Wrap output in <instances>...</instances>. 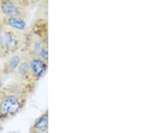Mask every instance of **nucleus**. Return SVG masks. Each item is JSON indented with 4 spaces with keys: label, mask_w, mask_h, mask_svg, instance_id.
Returning a JSON list of instances; mask_svg holds the SVG:
<instances>
[{
    "label": "nucleus",
    "mask_w": 151,
    "mask_h": 133,
    "mask_svg": "<svg viewBox=\"0 0 151 133\" xmlns=\"http://www.w3.org/2000/svg\"><path fill=\"white\" fill-rule=\"evenodd\" d=\"M22 98L16 92L1 91L0 93V118L15 115L22 108Z\"/></svg>",
    "instance_id": "nucleus-1"
},
{
    "label": "nucleus",
    "mask_w": 151,
    "mask_h": 133,
    "mask_svg": "<svg viewBox=\"0 0 151 133\" xmlns=\"http://www.w3.org/2000/svg\"><path fill=\"white\" fill-rule=\"evenodd\" d=\"M16 30L4 28L1 42V54H8L16 52L21 46L20 36Z\"/></svg>",
    "instance_id": "nucleus-2"
},
{
    "label": "nucleus",
    "mask_w": 151,
    "mask_h": 133,
    "mask_svg": "<svg viewBox=\"0 0 151 133\" xmlns=\"http://www.w3.org/2000/svg\"><path fill=\"white\" fill-rule=\"evenodd\" d=\"M1 12L6 17L24 18V10L21 4L14 1H2L0 4Z\"/></svg>",
    "instance_id": "nucleus-3"
},
{
    "label": "nucleus",
    "mask_w": 151,
    "mask_h": 133,
    "mask_svg": "<svg viewBox=\"0 0 151 133\" xmlns=\"http://www.w3.org/2000/svg\"><path fill=\"white\" fill-rule=\"evenodd\" d=\"M28 62L32 75L35 78H40L47 71L48 67L47 62L41 58L38 57H30Z\"/></svg>",
    "instance_id": "nucleus-4"
},
{
    "label": "nucleus",
    "mask_w": 151,
    "mask_h": 133,
    "mask_svg": "<svg viewBox=\"0 0 151 133\" xmlns=\"http://www.w3.org/2000/svg\"><path fill=\"white\" fill-rule=\"evenodd\" d=\"M29 38L30 39L27 42V49L30 56L39 57L43 48L47 47V45L38 35H34Z\"/></svg>",
    "instance_id": "nucleus-5"
},
{
    "label": "nucleus",
    "mask_w": 151,
    "mask_h": 133,
    "mask_svg": "<svg viewBox=\"0 0 151 133\" xmlns=\"http://www.w3.org/2000/svg\"><path fill=\"white\" fill-rule=\"evenodd\" d=\"M4 24L14 30L22 31L26 28L27 23L22 17H5Z\"/></svg>",
    "instance_id": "nucleus-6"
},
{
    "label": "nucleus",
    "mask_w": 151,
    "mask_h": 133,
    "mask_svg": "<svg viewBox=\"0 0 151 133\" xmlns=\"http://www.w3.org/2000/svg\"><path fill=\"white\" fill-rule=\"evenodd\" d=\"M16 71H17V73L22 79H25V80H28V79L32 77L29 62L26 60H22Z\"/></svg>",
    "instance_id": "nucleus-7"
},
{
    "label": "nucleus",
    "mask_w": 151,
    "mask_h": 133,
    "mask_svg": "<svg viewBox=\"0 0 151 133\" xmlns=\"http://www.w3.org/2000/svg\"><path fill=\"white\" fill-rule=\"evenodd\" d=\"M22 60V58L18 55H12L7 63V71L10 73L15 72Z\"/></svg>",
    "instance_id": "nucleus-8"
},
{
    "label": "nucleus",
    "mask_w": 151,
    "mask_h": 133,
    "mask_svg": "<svg viewBox=\"0 0 151 133\" xmlns=\"http://www.w3.org/2000/svg\"><path fill=\"white\" fill-rule=\"evenodd\" d=\"M48 127V112L44 114L39 117L34 124V128L36 130H46Z\"/></svg>",
    "instance_id": "nucleus-9"
},
{
    "label": "nucleus",
    "mask_w": 151,
    "mask_h": 133,
    "mask_svg": "<svg viewBox=\"0 0 151 133\" xmlns=\"http://www.w3.org/2000/svg\"><path fill=\"white\" fill-rule=\"evenodd\" d=\"M36 133H47V132L46 130H37Z\"/></svg>",
    "instance_id": "nucleus-10"
},
{
    "label": "nucleus",
    "mask_w": 151,
    "mask_h": 133,
    "mask_svg": "<svg viewBox=\"0 0 151 133\" xmlns=\"http://www.w3.org/2000/svg\"><path fill=\"white\" fill-rule=\"evenodd\" d=\"M1 70L0 69V79H1Z\"/></svg>",
    "instance_id": "nucleus-11"
},
{
    "label": "nucleus",
    "mask_w": 151,
    "mask_h": 133,
    "mask_svg": "<svg viewBox=\"0 0 151 133\" xmlns=\"http://www.w3.org/2000/svg\"><path fill=\"white\" fill-rule=\"evenodd\" d=\"M0 54H1V51H0Z\"/></svg>",
    "instance_id": "nucleus-12"
}]
</instances>
